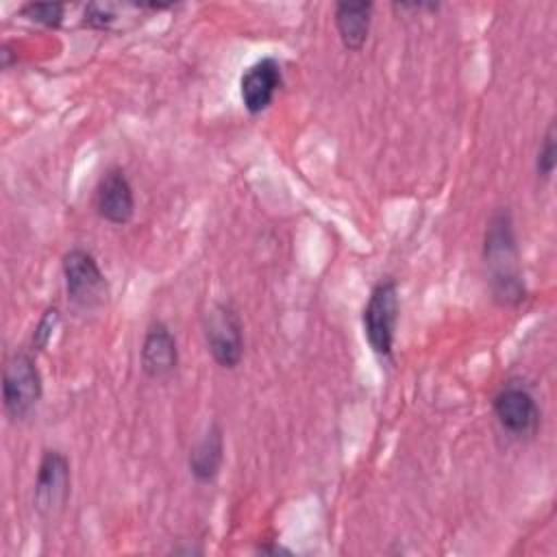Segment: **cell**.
Listing matches in <instances>:
<instances>
[{
	"label": "cell",
	"instance_id": "obj_1",
	"mask_svg": "<svg viewBox=\"0 0 557 557\" xmlns=\"http://www.w3.org/2000/svg\"><path fill=\"white\" fill-rule=\"evenodd\" d=\"M483 261L490 268V296L498 307L511 309L527 298V285L520 272V255L513 231V218L507 207H498L483 233Z\"/></svg>",
	"mask_w": 557,
	"mask_h": 557
},
{
	"label": "cell",
	"instance_id": "obj_2",
	"mask_svg": "<svg viewBox=\"0 0 557 557\" xmlns=\"http://www.w3.org/2000/svg\"><path fill=\"white\" fill-rule=\"evenodd\" d=\"M400 315L398 283L392 276L381 278L368 296L361 311L363 337L376 357L389 359L396 339V326Z\"/></svg>",
	"mask_w": 557,
	"mask_h": 557
},
{
	"label": "cell",
	"instance_id": "obj_3",
	"mask_svg": "<svg viewBox=\"0 0 557 557\" xmlns=\"http://www.w3.org/2000/svg\"><path fill=\"white\" fill-rule=\"evenodd\" d=\"M44 394V379L30 350H13L2 366V405L7 416L17 422L30 416Z\"/></svg>",
	"mask_w": 557,
	"mask_h": 557
},
{
	"label": "cell",
	"instance_id": "obj_4",
	"mask_svg": "<svg viewBox=\"0 0 557 557\" xmlns=\"http://www.w3.org/2000/svg\"><path fill=\"white\" fill-rule=\"evenodd\" d=\"M61 272L67 298L74 307L91 311L109 300V281L89 250L81 246L70 248L61 257Z\"/></svg>",
	"mask_w": 557,
	"mask_h": 557
},
{
	"label": "cell",
	"instance_id": "obj_5",
	"mask_svg": "<svg viewBox=\"0 0 557 557\" xmlns=\"http://www.w3.org/2000/svg\"><path fill=\"white\" fill-rule=\"evenodd\" d=\"M202 333L211 359L224 368L235 370L244 359V324L239 311L231 302H213L202 315Z\"/></svg>",
	"mask_w": 557,
	"mask_h": 557
},
{
	"label": "cell",
	"instance_id": "obj_6",
	"mask_svg": "<svg viewBox=\"0 0 557 557\" xmlns=\"http://www.w3.org/2000/svg\"><path fill=\"white\" fill-rule=\"evenodd\" d=\"M70 492L72 468L67 455L57 448L44 450L33 487V505L37 513L46 520H54L65 509Z\"/></svg>",
	"mask_w": 557,
	"mask_h": 557
},
{
	"label": "cell",
	"instance_id": "obj_7",
	"mask_svg": "<svg viewBox=\"0 0 557 557\" xmlns=\"http://www.w3.org/2000/svg\"><path fill=\"white\" fill-rule=\"evenodd\" d=\"M492 411L498 426L516 440L533 437L540 429L542 411L533 392L520 381H507L492 398Z\"/></svg>",
	"mask_w": 557,
	"mask_h": 557
},
{
	"label": "cell",
	"instance_id": "obj_8",
	"mask_svg": "<svg viewBox=\"0 0 557 557\" xmlns=\"http://www.w3.org/2000/svg\"><path fill=\"white\" fill-rule=\"evenodd\" d=\"M94 207H96V213L113 226H124L133 220L135 194L122 168L111 165L102 172L94 189Z\"/></svg>",
	"mask_w": 557,
	"mask_h": 557
},
{
	"label": "cell",
	"instance_id": "obj_9",
	"mask_svg": "<svg viewBox=\"0 0 557 557\" xmlns=\"http://www.w3.org/2000/svg\"><path fill=\"white\" fill-rule=\"evenodd\" d=\"M283 87V67L276 57H261L239 78V96L250 115L263 113Z\"/></svg>",
	"mask_w": 557,
	"mask_h": 557
},
{
	"label": "cell",
	"instance_id": "obj_10",
	"mask_svg": "<svg viewBox=\"0 0 557 557\" xmlns=\"http://www.w3.org/2000/svg\"><path fill=\"white\" fill-rule=\"evenodd\" d=\"M141 372L152 381L172 376L178 368V346L172 329L163 320H152L139 348Z\"/></svg>",
	"mask_w": 557,
	"mask_h": 557
},
{
	"label": "cell",
	"instance_id": "obj_11",
	"mask_svg": "<svg viewBox=\"0 0 557 557\" xmlns=\"http://www.w3.org/2000/svg\"><path fill=\"white\" fill-rule=\"evenodd\" d=\"M374 2L370 0H339L333 7V22L342 46L350 52H359L370 35Z\"/></svg>",
	"mask_w": 557,
	"mask_h": 557
},
{
	"label": "cell",
	"instance_id": "obj_12",
	"mask_svg": "<svg viewBox=\"0 0 557 557\" xmlns=\"http://www.w3.org/2000/svg\"><path fill=\"white\" fill-rule=\"evenodd\" d=\"M224 463V431L218 422H211L196 440L187 455V468L196 483H213Z\"/></svg>",
	"mask_w": 557,
	"mask_h": 557
},
{
	"label": "cell",
	"instance_id": "obj_13",
	"mask_svg": "<svg viewBox=\"0 0 557 557\" xmlns=\"http://www.w3.org/2000/svg\"><path fill=\"white\" fill-rule=\"evenodd\" d=\"M20 15L39 26L59 28L65 17V4L63 2H26L20 7Z\"/></svg>",
	"mask_w": 557,
	"mask_h": 557
},
{
	"label": "cell",
	"instance_id": "obj_14",
	"mask_svg": "<svg viewBox=\"0 0 557 557\" xmlns=\"http://www.w3.org/2000/svg\"><path fill=\"white\" fill-rule=\"evenodd\" d=\"M557 165V135H555V120L548 122L542 144L535 154V174L542 181H550Z\"/></svg>",
	"mask_w": 557,
	"mask_h": 557
},
{
	"label": "cell",
	"instance_id": "obj_15",
	"mask_svg": "<svg viewBox=\"0 0 557 557\" xmlns=\"http://www.w3.org/2000/svg\"><path fill=\"white\" fill-rule=\"evenodd\" d=\"M117 9H120V4H113V2H89L85 7L83 24L89 28L107 30L117 20Z\"/></svg>",
	"mask_w": 557,
	"mask_h": 557
},
{
	"label": "cell",
	"instance_id": "obj_16",
	"mask_svg": "<svg viewBox=\"0 0 557 557\" xmlns=\"http://www.w3.org/2000/svg\"><path fill=\"white\" fill-rule=\"evenodd\" d=\"M59 320H61L59 309L54 305L46 307V311L41 313V318H39V322H37V326L33 331V350H44L48 346V342H50Z\"/></svg>",
	"mask_w": 557,
	"mask_h": 557
},
{
	"label": "cell",
	"instance_id": "obj_17",
	"mask_svg": "<svg viewBox=\"0 0 557 557\" xmlns=\"http://www.w3.org/2000/svg\"><path fill=\"white\" fill-rule=\"evenodd\" d=\"M0 61H2V70H9L13 61H17V54H13V48L7 41L0 46Z\"/></svg>",
	"mask_w": 557,
	"mask_h": 557
},
{
	"label": "cell",
	"instance_id": "obj_18",
	"mask_svg": "<svg viewBox=\"0 0 557 557\" xmlns=\"http://www.w3.org/2000/svg\"><path fill=\"white\" fill-rule=\"evenodd\" d=\"M257 550H259V553H263V555H278V553L289 555V548H283L281 544H261Z\"/></svg>",
	"mask_w": 557,
	"mask_h": 557
}]
</instances>
